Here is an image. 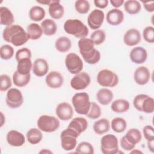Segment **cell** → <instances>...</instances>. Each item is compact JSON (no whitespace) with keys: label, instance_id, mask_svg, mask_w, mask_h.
I'll return each instance as SVG.
<instances>
[{"label":"cell","instance_id":"30","mask_svg":"<svg viewBox=\"0 0 154 154\" xmlns=\"http://www.w3.org/2000/svg\"><path fill=\"white\" fill-rule=\"evenodd\" d=\"M55 46L58 52L64 53L70 50L72 46V42L67 37H60L56 40Z\"/></svg>","mask_w":154,"mask_h":154},{"label":"cell","instance_id":"6","mask_svg":"<svg viewBox=\"0 0 154 154\" xmlns=\"http://www.w3.org/2000/svg\"><path fill=\"white\" fill-rule=\"evenodd\" d=\"M119 81L118 75L109 69H103L99 72L97 75V82L102 87H114Z\"/></svg>","mask_w":154,"mask_h":154},{"label":"cell","instance_id":"7","mask_svg":"<svg viewBox=\"0 0 154 154\" xmlns=\"http://www.w3.org/2000/svg\"><path fill=\"white\" fill-rule=\"evenodd\" d=\"M100 149L103 154H116L119 152L117 138L113 134H106L100 140Z\"/></svg>","mask_w":154,"mask_h":154},{"label":"cell","instance_id":"24","mask_svg":"<svg viewBox=\"0 0 154 154\" xmlns=\"http://www.w3.org/2000/svg\"><path fill=\"white\" fill-rule=\"evenodd\" d=\"M110 123L108 119L103 118L96 121L93 126L94 132L97 135H102L109 131Z\"/></svg>","mask_w":154,"mask_h":154},{"label":"cell","instance_id":"11","mask_svg":"<svg viewBox=\"0 0 154 154\" xmlns=\"http://www.w3.org/2000/svg\"><path fill=\"white\" fill-rule=\"evenodd\" d=\"M104 19L105 14L103 11L99 9H94L88 16V25L91 29L97 30L102 26Z\"/></svg>","mask_w":154,"mask_h":154},{"label":"cell","instance_id":"28","mask_svg":"<svg viewBox=\"0 0 154 154\" xmlns=\"http://www.w3.org/2000/svg\"><path fill=\"white\" fill-rule=\"evenodd\" d=\"M32 63L31 58H23L17 61V71L19 73L23 75L30 74L32 69Z\"/></svg>","mask_w":154,"mask_h":154},{"label":"cell","instance_id":"48","mask_svg":"<svg viewBox=\"0 0 154 154\" xmlns=\"http://www.w3.org/2000/svg\"><path fill=\"white\" fill-rule=\"evenodd\" d=\"M147 96L145 94H140L135 96L133 100V105L137 110L141 112V105Z\"/></svg>","mask_w":154,"mask_h":154},{"label":"cell","instance_id":"31","mask_svg":"<svg viewBox=\"0 0 154 154\" xmlns=\"http://www.w3.org/2000/svg\"><path fill=\"white\" fill-rule=\"evenodd\" d=\"M46 15V12L45 9L38 5H35L32 7L29 11V18L35 22L41 21L43 20Z\"/></svg>","mask_w":154,"mask_h":154},{"label":"cell","instance_id":"26","mask_svg":"<svg viewBox=\"0 0 154 154\" xmlns=\"http://www.w3.org/2000/svg\"><path fill=\"white\" fill-rule=\"evenodd\" d=\"M26 32L29 39L32 40L39 39L43 34L41 26L37 23H31L29 24L26 28Z\"/></svg>","mask_w":154,"mask_h":154},{"label":"cell","instance_id":"4","mask_svg":"<svg viewBox=\"0 0 154 154\" xmlns=\"http://www.w3.org/2000/svg\"><path fill=\"white\" fill-rule=\"evenodd\" d=\"M79 135L70 128H67L63 130L60 135L61 146L66 151L75 149L77 144V138Z\"/></svg>","mask_w":154,"mask_h":154},{"label":"cell","instance_id":"42","mask_svg":"<svg viewBox=\"0 0 154 154\" xmlns=\"http://www.w3.org/2000/svg\"><path fill=\"white\" fill-rule=\"evenodd\" d=\"M154 111V99L153 97L147 96L141 105V112L152 113Z\"/></svg>","mask_w":154,"mask_h":154},{"label":"cell","instance_id":"56","mask_svg":"<svg viewBox=\"0 0 154 154\" xmlns=\"http://www.w3.org/2000/svg\"><path fill=\"white\" fill-rule=\"evenodd\" d=\"M39 153H52V152L51 151L48 150V149H43V150H40V151L39 152Z\"/></svg>","mask_w":154,"mask_h":154},{"label":"cell","instance_id":"50","mask_svg":"<svg viewBox=\"0 0 154 154\" xmlns=\"http://www.w3.org/2000/svg\"><path fill=\"white\" fill-rule=\"evenodd\" d=\"M108 0H94V5L100 9H103L106 8L108 5Z\"/></svg>","mask_w":154,"mask_h":154},{"label":"cell","instance_id":"47","mask_svg":"<svg viewBox=\"0 0 154 154\" xmlns=\"http://www.w3.org/2000/svg\"><path fill=\"white\" fill-rule=\"evenodd\" d=\"M143 133L145 139L147 141L154 140V129L152 126H145L143 128Z\"/></svg>","mask_w":154,"mask_h":154},{"label":"cell","instance_id":"40","mask_svg":"<svg viewBox=\"0 0 154 154\" xmlns=\"http://www.w3.org/2000/svg\"><path fill=\"white\" fill-rule=\"evenodd\" d=\"M106 35L104 31L102 29L95 30L90 35V38L93 42L94 45H100L105 40Z\"/></svg>","mask_w":154,"mask_h":154},{"label":"cell","instance_id":"12","mask_svg":"<svg viewBox=\"0 0 154 154\" xmlns=\"http://www.w3.org/2000/svg\"><path fill=\"white\" fill-rule=\"evenodd\" d=\"M55 112L61 120L67 121L72 118L73 116V109L70 103L61 102L57 106Z\"/></svg>","mask_w":154,"mask_h":154},{"label":"cell","instance_id":"34","mask_svg":"<svg viewBox=\"0 0 154 154\" xmlns=\"http://www.w3.org/2000/svg\"><path fill=\"white\" fill-rule=\"evenodd\" d=\"M31 75L28 74L26 75H21L18 73L16 70L13 75V82L14 84L19 87H23L26 85L30 81Z\"/></svg>","mask_w":154,"mask_h":154},{"label":"cell","instance_id":"55","mask_svg":"<svg viewBox=\"0 0 154 154\" xmlns=\"http://www.w3.org/2000/svg\"><path fill=\"white\" fill-rule=\"evenodd\" d=\"M1 127H2L4 123V122H5V117L3 114V113L2 112H1Z\"/></svg>","mask_w":154,"mask_h":154},{"label":"cell","instance_id":"14","mask_svg":"<svg viewBox=\"0 0 154 154\" xmlns=\"http://www.w3.org/2000/svg\"><path fill=\"white\" fill-rule=\"evenodd\" d=\"M150 78V72L148 68L145 66L137 67L134 73V79L140 85L146 84L149 81Z\"/></svg>","mask_w":154,"mask_h":154},{"label":"cell","instance_id":"38","mask_svg":"<svg viewBox=\"0 0 154 154\" xmlns=\"http://www.w3.org/2000/svg\"><path fill=\"white\" fill-rule=\"evenodd\" d=\"M76 153L82 154H93L94 148L92 144L87 141L81 142L76 147Z\"/></svg>","mask_w":154,"mask_h":154},{"label":"cell","instance_id":"15","mask_svg":"<svg viewBox=\"0 0 154 154\" xmlns=\"http://www.w3.org/2000/svg\"><path fill=\"white\" fill-rule=\"evenodd\" d=\"M141 37L140 31L135 28L128 29L123 35L124 43L128 46H134L141 42Z\"/></svg>","mask_w":154,"mask_h":154},{"label":"cell","instance_id":"17","mask_svg":"<svg viewBox=\"0 0 154 154\" xmlns=\"http://www.w3.org/2000/svg\"><path fill=\"white\" fill-rule=\"evenodd\" d=\"M129 57L134 63L142 64L144 63L147 58V52L144 48L137 46L131 51Z\"/></svg>","mask_w":154,"mask_h":154},{"label":"cell","instance_id":"52","mask_svg":"<svg viewBox=\"0 0 154 154\" xmlns=\"http://www.w3.org/2000/svg\"><path fill=\"white\" fill-rule=\"evenodd\" d=\"M125 1L123 0H111L110 3L111 4L115 7V8H117L120 7H121Z\"/></svg>","mask_w":154,"mask_h":154},{"label":"cell","instance_id":"22","mask_svg":"<svg viewBox=\"0 0 154 154\" xmlns=\"http://www.w3.org/2000/svg\"><path fill=\"white\" fill-rule=\"evenodd\" d=\"M113 93L108 88H102L98 90L96 94V99L99 103L102 105H108L112 100Z\"/></svg>","mask_w":154,"mask_h":154},{"label":"cell","instance_id":"18","mask_svg":"<svg viewBox=\"0 0 154 154\" xmlns=\"http://www.w3.org/2000/svg\"><path fill=\"white\" fill-rule=\"evenodd\" d=\"M32 70L33 73L38 77L44 76L48 72L49 64L46 60L41 58H37L32 64Z\"/></svg>","mask_w":154,"mask_h":154},{"label":"cell","instance_id":"51","mask_svg":"<svg viewBox=\"0 0 154 154\" xmlns=\"http://www.w3.org/2000/svg\"><path fill=\"white\" fill-rule=\"evenodd\" d=\"M144 8L148 12H153L154 11V2L149 1V2H144L142 1Z\"/></svg>","mask_w":154,"mask_h":154},{"label":"cell","instance_id":"3","mask_svg":"<svg viewBox=\"0 0 154 154\" xmlns=\"http://www.w3.org/2000/svg\"><path fill=\"white\" fill-rule=\"evenodd\" d=\"M72 102L75 111L79 114L86 115L90 109L91 102L88 93H77L72 98Z\"/></svg>","mask_w":154,"mask_h":154},{"label":"cell","instance_id":"16","mask_svg":"<svg viewBox=\"0 0 154 154\" xmlns=\"http://www.w3.org/2000/svg\"><path fill=\"white\" fill-rule=\"evenodd\" d=\"M6 140L8 144L13 147L22 146L25 142L24 135L16 130L10 131L7 134Z\"/></svg>","mask_w":154,"mask_h":154},{"label":"cell","instance_id":"41","mask_svg":"<svg viewBox=\"0 0 154 154\" xmlns=\"http://www.w3.org/2000/svg\"><path fill=\"white\" fill-rule=\"evenodd\" d=\"M90 8V3L86 0H78L75 2V8L79 14H84L88 12Z\"/></svg>","mask_w":154,"mask_h":154},{"label":"cell","instance_id":"45","mask_svg":"<svg viewBox=\"0 0 154 154\" xmlns=\"http://www.w3.org/2000/svg\"><path fill=\"white\" fill-rule=\"evenodd\" d=\"M144 40L149 43L154 42V28L152 26H146L143 31Z\"/></svg>","mask_w":154,"mask_h":154},{"label":"cell","instance_id":"13","mask_svg":"<svg viewBox=\"0 0 154 154\" xmlns=\"http://www.w3.org/2000/svg\"><path fill=\"white\" fill-rule=\"evenodd\" d=\"M45 82L49 88H58L63 84L64 78L60 72L57 71H51L46 75Z\"/></svg>","mask_w":154,"mask_h":154},{"label":"cell","instance_id":"10","mask_svg":"<svg viewBox=\"0 0 154 154\" xmlns=\"http://www.w3.org/2000/svg\"><path fill=\"white\" fill-rule=\"evenodd\" d=\"M91 79L90 75L84 72H81L76 74L70 80V86L76 90H82L85 89L90 84Z\"/></svg>","mask_w":154,"mask_h":154},{"label":"cell","instance_id":"8","mask_svg":"<svg viewBox=\"0 0 154 154\" xmlns=\"http://www.w3.org/2000/svg\"><path fill=\"white\" fill-rule=\"evenodd\" d=\"M65 65L67 70L72 74L79 73L83 69V62L81 58L74 52H70L66 55Z\"/></svg>","mask_w":154,"mask_h":154},{"label":"cell","instance_id":"9","mask_svg":"<svg viewBox=\"0 0 154 154\" xmlns=\"http://www.w3.org/2000/svg\"><path fill=\"white\" fill-rule=\"evenodd\" d=\"M5 102L10 108H19L23 102V97L21 91L17 88H10L7 93Z\"/></svg>","mask_w":154,"mask_h":154},{"label":"cell","instance_id":"19","mask_svg":"<svg viewBox=\"0 0 154 154\" xmlns=\"http://www.w3.org/2000/svg\"><path fill=\"white\" fill-rule=\"evenodd\" d=\"M106 19L109 25L117 26L120 25L123 21L124 14L120 9L113 8L107 13Z\"/></svg>","mask_w":154,"mask_h":154},{"label":"cell","instance_id":"25","mask_svg":"<svg viewBox=\"0 0 154 154\" xmlns=\"http://www.w3.org/2000/svg\"><path fill=\"white\" fill-rule=\"evenodd\" d=\"M41 28L45 35L51 36L54 35L57 30V26L54 20L51 19H46L41 23Z\"/></svg>","mask_w":154,"mask_h":154},{"label":"cell","instance_id":"21","mask_svg":"<svg viewBox=\"0 0 154 154\" xmlns=\"http://www.w3.org/2000/svg\"><path fill=\"white\" fill-rule=\"evenodd\" d=\"M67 127L75 130L80 135L87 129L88 122L84 117H75L71 120Z\"/></svg>","mask_w":154,"mask_h":154},{"label":"cell","instance_id":"44","mask_svg":"<svg viewBox=\"0 0 154 154\" xmlns=\"http://www.w3.org/2000/svg\"><path fill=\"white\" fill-rule=\"evenodd\" d=\"M12 85V81L10 76L6 74H2L0 76V90L5 91L8 90Z\"/></svg>","mask_w":154,"mask_h":154},{"label":"cell","instance_id":"49","mask_svg":"<svg viewBox=\"0 0 154 154\" xmlns=\"http://www.w3.org/2000/svg\"><path fill=\"white\" fill-rule=\"evenodd\" d=\"M120 146L122 148L126 151H131L135 147V145L131 144L125 137V136H123L120 139Z\"/></svg>","mask_w":154,"mask_h":154},{"label":"cell","instance_id":"2","mask_svg":"<svg viewBox=\"0 0 154 154\" xmlns=\"http://www.w3.org/2000/svg\"><path fill=\"white\" fill-rule=\"evenodd\" d=\"M64 30L66 33L80 39L86 37L89 32L87 26L82 21L76 19L67 20L64 24Z\"/></svg>","mask_w":154,"mask_h":154},{"label":"cell","instance_id":"46","mask_svg":"<svg viewBox=\"0 0 154 154\" xmlns=\"http://www.w3.org/2000/svg\"><path fill=\"white\" fill-rule=\"evenodd\" d=\"M31 51L27 48H23L17 51L15 54V58L17 61L23 58H31Z\"/></svg>","mask_w":154,"mask_h":154},{"label":"cell","instance_id":"57","mask_svg":"<svg viewBox=\"0 0 154 154\" xmlns=\"http://www.w3.org/2000/svg\"><path fill=\"white\" fill-rule=\"evenodd\" d=\"M131 153H143V152H142L141 151H140V150H138V149H136V150L132 149V151L131 152Z\"/></svg>","mask_w":154,"mask_h":154},{"label":"cell","instance_id":"5","mask_svg":"<svg viewBox=\"0 0 154 154\" xmlns=\"http://www.w3.org/2000/svg\"><path fill=\"white\" fill-rule=\"evenodd\" d=\"M37 125L42 131L51 133L58 129L60 123L57 117L45 114L38 118L37 122Z\"/></svg>","mask_w":154,"mask_h":154},{"label":"cell","instance_id":"53","mask_svg":"<svg viewBox=\"0 0 154 154\" xmlns=\"http://www.w3.org/2000/svg\"><path fill=\"white\" fill-rule=\"evenodd\" d=\"M147 147L152 152H154V140L147 141Z\"/></svg>","mask_w":154,"mask_h":154},{"label":"cell","instance_id":"36","mask_svg":"<svg viewBox=\"0 0 154 154\" xmlns=\"http://www.w3.org/2000/svg\"><path fill=\"white\" fill-rule=\"evenodd\" d=\"M125 136L131 144L135 146L140 143L142 138L141 132L136 128H131L128 130Z\"/></svg>","mask_w":154,"mask_h":154},{"label":"cell","instance_id":"29","mask_svg":"<svg viewBox=\"0 0 154 154\" xmlns=\"http://www.w3.org/2000/svg\"><path fill=\"white\" fill-rule=\"evenodd\" d=\"M26 138L31 144L34 145L39 143L43 138L42 131L38 128H31L26 133Z\"/></svg>","mask_w":154,"mask_h":154},{"label":"cell","instance_id":"39","mask_svg":"<svg viewBox=\"0 0 154 154\" xmlns=\"http://www.w3.org/2000/svg\"><path fill=\"white\" fill-rule=\"evenodd\" d=\"M101 114L102 111L99 105L94 102H91L90 109L86 114L87 117L94 120L98 119L101 116Z\"/></svg>","mask_w":154,"mask_h":154},{"label":"cell","instance_id":"37","mask_svg":"<svg viewBox=\"0 0 154 154\" xmlns=\"http://www.w3.org/2000/svg\"><path fill=\"white\" fill-rule=\"evenodd\" d=\"M112 130L117 133H122L124 132L127 128V123L126 120L122 117L114 118L111 123Z\"/></svg>","mask_w":154,"mask_h":154},{"label":"cell","instance_id":"23","mask_svg":"<svg viewBox=\"0 0 154 154\" xmlns=\"http://www.w3.org/2000/svg\"><path fill=\"white\" fill-rule=\"evenodd\" d=\"M14 22V16L11 10L6 7H0V23L6 26L13 25Z\"/></svg>","mask_w":154,"mask_h":154},{"label":"cell","instance_id":"32","mask_svg":"<svg viewBox=\"0 0 154 154\" xmlns=\"http://www.w3.org/2000/svg\"><path fill=\"white\" fill-rule=\"evenodd\" d=\"M78 45L81 55L88 53L94 49V44L90 38L85 37L79 39Z\"/></svg>","mask_w":154,"mask_h":154},{"label":"cell","instance_id":"54","mask_svg":"<svg viewBox=\"0 0 154 154\" xmlns=\"http://www.w3.org/2000/svg\"><path fill=\"white\" fill-rule=\"evenodd\" d=\"M37 2L41 4H44V5H49L51 2V1L50 0H43V1H37Z\"/></svg>","mask_w":154,"mask_h":154},{"label":"cell","instance_id":"43","mask_svg":"<svg viewBox=\"0 0 154 154\" xmlns=\"http://www.w3.org/2000/svg\"><path fill=\"white\" fill-rule=\"evenodd\" d=\"M14 49L9 45H4L0 49V55L1 59L8 60L11 59L14 55Z\"/></svg>","mask_w":154,"mask_h":154},{"label":"cell","instance_id":"33","mask_svg":"<svg viewBox=\"0 0 154 154\" xmlns=\"http://www.w3.org/2000/svg\"><path fill=\"white\" fill-rule=\"evenodd\" d=\"M123 4L125 11L131 15L138 13L141 8L140 2L137 0H128L125 1Z\"/></svg>","mask_w":154,"mask_h":154},{"label":"cell","instance_id":"20","mask_svg":"<svg viewBox=\"0 0 154 154\" xmlns=\"http://www.w3.org/2000/svg\"><path fill=\"white\" fill-rule=\"evenodd\" d=\"M48 11L50 16L54 19H60L64 13L63 6L60 4V1L52 0L49 5Z\"/></svg>","mask_w":154,"mask_h":154},{"label":"cell","instance_id":"27","mask_svg":"<svg viewBox=\"0 0 154 154\" xmlns=\"http://www.w3.org/2000/svg\"><path fill=\"white\" fill-rule=\"evenodd\" d=\"M129 102L124 99H119L113 101L111 105L112 111L117 113H123L129 110Z\"/></svg>","mask_w":154,"mask_h":154},{"label":"cell","instance_id":"1","mask_svg":"<svg viewBox=\"0 0 154 154\" xmlns=\"http://www.w3.org/2000/svg\"><path fill=\"white\" fill-rule=\"evenodd\" d=\"M4 40L15 46H20L25 44L29 37L24 29L19 25H11L6 26L2 32Z\"/></svg>","mask_w":154,"mask_h":154},{"label":"cell","instance_id":"35","mask_svg":"<svg viewBox=\"0 0 154 154\" xmlns=\"http://www.w3.org/2000/svg\"><path fill=\"white\" fill-rule=\"evenodd\" d=\"M81 56L84 60L89 64H96L100 59V53L95 48L88 53L81 54Z\"/></svg>","mask_w":154,"mask_h":154}]
</instances>
